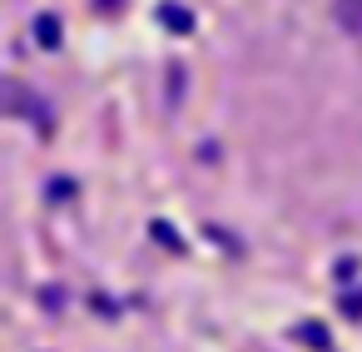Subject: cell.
<instances>
[{
  "mask_svg": "<svg viewBox=\"0 0 362 352\" xmlns=\"http://www.w3.org/2000/svg\"><path fill=\"white\" fill-rule=\"evenodd\" d=\"M342 20H347L352 30H362V0H342Z\"/></svg>",
  "mask_w": 362,
  "mask_h": 352,
  "instance_id": "cell-1",
  "label": "cell"
}]
</instances>
